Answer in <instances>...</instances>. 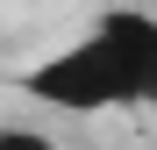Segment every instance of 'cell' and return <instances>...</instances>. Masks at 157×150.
Listing matches in <instances>:
<instances>
[{
    "instance_id": "6da1fadb",
    "label": "cell",
    "mask_w": 157,
    "mask_h": 150,
    "mask_svg": "<svg viewBox=\"0 0 157 150\" xmlns=\"http://www.w3.org/2000/svg\"><path fill=\"white\" fill-rule=\"evenodd\" d=\"M157 86V14L143 7H107L78 43L21 71V93L43 107L100 114V107H150Z\"/></svg>"
},
{
    "instance_id": "7a4b0ae2",
    "label": "cell",
    "mask_w": 157,
    "mask_h": 150,
    "mask_svg": "<svg viewBox=\"0 0 157 150\" xmlns=\"http://www.w3.org/2000/svg\"><path fill=\"white\" fill-rule=\"evenodd\" d=\"M150 107H157V86H150Z\"/></svg>"
}]
</instances>
